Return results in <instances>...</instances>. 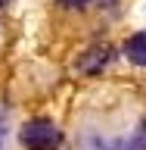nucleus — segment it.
Wrapping results in <instances>:
<instances>
[{
  "label": "nucleus",
  "instance_id": "obj_1",
  "mask_svg": "<svg viewBox=\"0 0 146 150\" xmlns=\"http://www.w3.org/2000/svg\"><path fill=\"white\" fill-rule=\"evenodd\" d=\"M19 141L25 150H56L62 144V131L56 128L50 119H31L22 125Z\"/></svg>",
  "mask_w": 146,
  "mask_h": 150
},
{
  "label": "nucleus",
  "instance_id": "obj_2",
  "mask_svg": "<svg viewBox=\"0 0 146 150\" xmlns=\"http://www.w3.org/2000/svg\"><path fill=\"white\" fill-rule=\"evenodd\" d=\"M109 56H112L109 47H90V50L78 59V69H81V72H87V75H93V72H100L103 66L109 63Z\"/></svg>",
  "mask_w": 146,
  "mask_h": 150
},
{
  "label": "nucleus",
  "instance_id": "obj_3",
  "mask_svg": "<svg viewBox=\"0 0 146 150\" xmlns=\"http://www.w3.org/2000/svg\"><path fill=\"white\" fill-rule=\"evenodd\" d=\"M124 56L134 66H146V31H137L124 41Z\"/></svg>",
  "mask_w": 146,
  "mask_h": 150
},
{
  "label": "nucleus",
  "instance_id": "obj_4",
  "mask_svg": "<svg viewBox=\"0 0 146 150\" xmlns=\"http://www.w3.org/2000/svg\"><path fill=\"white\" fill-rule=\"evenodd\" d=\"M134 150H146V125H143V131H140L137 138H134V144H131Z\"/></svg>",
  "mask_w": 146,
  "mask_h": 150
},
{
  "label": "nucleus",
  "instance_id": "obj_5",
  "mask_svg": "<svg viewBox=\"0 0 146 150\" xmlns=\"http://www.w3.org/2000/svg\"><path fill=\"white\" fill-rule=\"evenodd\" d=\"M93 0H59V6H87Z\"/></svg>",
  "mask_w": 146,
  "mask_h": 150
},
{
  "label": "nucleus",
  "instance_id": "obj_6",
  "mask_svg": "<svg viewBox=\"0 0 146 150\" xmlns=\"http://www.w3.org/2000/svg\"><path fill=\"white\" fill-rule=\"evenodd\" d=\"M0 128H3V119H0Z\"/></svg>",
  "mask_w": 146,
  "mask_h": 150
}]
</instances>
